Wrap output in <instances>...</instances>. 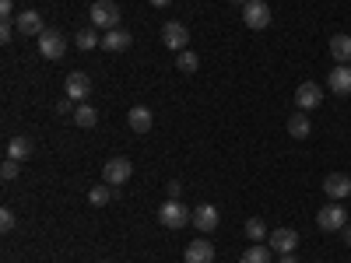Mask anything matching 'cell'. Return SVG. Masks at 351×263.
Here are the masks:
<instances>
[{"mask_svg":"<svg viewBox=\"0 0 351 263\" xmlns=\"http://www.w3.org/2000/svg\"><path fill=\"white\" fill-rule=\"evenodd\" d=\"M127 123H130V130H134V134H152L155 116H152V109H148V105H134V109L127 112Z\"/></svg>","mask_w":351,"mask_h":263,"instance_id":"7c38bea8","label":"cell"},{"mask_svg":"<svg viewBox=\"0 0 351 263\" xmlns=\"http://www.w3.org/2000/svg\"><path fill=\"white\" fill-rule=\"evenodd\" d=\"M14 221H18V218H14V211H11V208L0 211V228H4V231H11V228H14Z\"/></svg>","mask_w":351,"mask_h":263,"instance_id":"f1b7e54d","label":"cell"},{"mask_svg":"<svg viewBox=\"0 0 351 263\" xmlns=\"http://www.w3.org/2000/svg\"><path fill=\"white\" fill-rule=\"evenodd\" d=\"M14 18H4V25H0V42H11V36H14Z\"/></svg>","mask_w":351,"mask_h":263,"instance_id":"83f0119b","label":"cell"},{"mask_svg":"<svg viewBox=\"0 0 351 263\" xmlns=\"http://www.w3.org/2000/svg\"><path fill=\"white\" fill-rule=\"evenodd\" d=\"M39 53L46 56V60H60V56L67 53V42H64V36L56 32V28H46V32L39 36Z\"/></svg>","mask_w":351,"mask_h":263,"instance_id":"52a82bcc","label":"cell"},{"mask_svg":"<svg viewBox=\"0 0 351 263\" xmlns=\"http://www.w3.org/2000/svg\"><path fill=\"white\" fill-rule=\"evenodd\" d=\"M130 172H134V162H130V158H109V162L102 165V179H106L109 186H123V183L130 179Z\"/></svg>","mask_w":351,"mask_h":263,"instance_id":"3957f363","label":"cell"},{"mask_svg":"<svg viewBox=\"0 0 351 263\" xmlns=\"http://www.w3.org/2000/svg\"><path fill=\"white\" fill-rule=\"evenodd\" d=\"M28 155H32V140H28L25 134H14V137L8 140V158H18V162H25Z\"/></svg>","mask_w":351,"mask_h":263,"instance_id":"d6986e66","label":"cell"},{"mask_svg":"<svg viewBox=\"0 0 351 263\" xmlns=\"http://www.w3.org/2000/svg\"><path fill=\"white\" fill-rule=\"evenodd\" d=\"M130 32L127 28H109V32L102 36V49L106 53H123V49H130Z\"/></svg>","mask_w":351,"mask_h":263,"instance_id":"2e32d148","label":"cell"},{"mask_svg":"<svg viewBox=\"0 0 351 263\" xmlns=\"http://www.w3.org/2000/svg\"><path fill=\"white\" fill-rule=\"evenodd\" d=\"M324 193H327L330 200H344V197H351V175H344V172H330L327 179H324Z\"/></svg>","mask_w":351,"mask_h":263,"instance_id":"30bf717a","label":"cell"},{"mask_svg":"<svg viewBox=\"0 0 351 263\" xmlns=\"http://www.w3.org/2000/svg\"><path fill=\"white\" fill-rule=\"evenodd\" d=\"M190 218H193V211H186L180 200L162 203V211H158V221H162L165 228H183V225H190Z\"/></svg>","mask_w":351,"mask_h":263,"instance_id":"277c9868","label":"cell"},{"mask_svg":"<svg viewBox=\"0 0 351 263\" xmlns=\"http://www.w3.org/2000/svg\"><path fill=\"white\" fill-rule=\"evenodd\" d=\"M11 11H14V0H0V14L11 18Z\"/></svg>","mask_w":351,"mask_h":263,"instance_id":"1f68e13d","label":"cell"},{"mask_svg":"<svg viewBox=\"0 0 351 263\" xmlns=\"http://www.w3.org/2000/svg\"><path fill=\"white\" fill-rule=\"evenodd\" d=\"M239 263H271V246H263V242L246 246V253L239 256Z\"/></svg>","mask_w":351,"mask_h":263,"instance_id":"44dd1931","label":"cell"},{"mask_svg":"<svg viewBox=\"0 0 351 263\" xmlns=\"http://www.w3.org/2000/svg\"><path fill=\"white\" fill-rule=\"evenodd\" d=\"M14 25H18L21 36H36V39H39V36L46 32V25H43V14H39V11H21V14L14 18Z\"/></svg>","mask_w":351,"mask_h":263,"instance_id":"4fadbf2b","label":"cell"},{"mask_svg":"<svg viewBox=\"0 0 351 263\" xmlns=\"http://www.w3.org/2000/svg\"><path fill=\"white\" fill-rule=\"evenodd\" d=\"M330 56L337 64H351V36H330Z\"/></svg>","mask_w":351,"mask_h":263,"instance_id":"ac0fdd59","label":"cell"},{"mask_svg":"<svg viewBox=\"0 0 351 263\" xmlns=\"http://www.w3.org/2000/svg\"><path fill=\"white\" fill-rule=\"evenodd\" d=\"M109 183H102V186H92V190H88V200H92L95 203V208H106V203L112 200V190H106Z\"/></svg>","mask_w":351,"mask_h":263,"instance_id":"484cf974","label":"cell"},{"mask_svg":"<svg viewBox=\"0 0 351 263\" xmlns=\"http://www.w3.org/2000/svg\"><path fill=\"white\" fill-rule=\"evenodd\" d=\"M190 225L200 228V231H215V228H218V211L211 208V203H200V208H193Z\"/></svg>","mask_w":351,"mask_h":263,"instance_id":"e0dca14e","label":"cell"},{"mask_svg":"<svg viewBox=\"0 0 351 263\" xmlns=\"http://www.w3.org/2000/svg\"><path fill=\"white\" fill-rule=\"evenodd\" d=\"M74 123H77V127H84V130H92V127L99 123V112H95L92 105L77 102V105H74Z\"/></svg>","mask_w":351,"mask_h":263,"instance_id":"7402d4cb","label":"cell"},{"mask_svg":"<svg viewBox=\"0 0 351 263\" xmlns=\"http://www.w3.org/2000/svg\"><path fill=\"white\" fill-rule=\"evenodd\" d=\"M243 21H246V28H253V32L267 28L271 25V4H263V0H250V4L243 8Z\"/></svg>","mask_w":351,"mask_h":263,"instance_id":"5b68a950","label":"cell"},{"mask_svg":"<svg viewBox=\"0 0 351 263\" xmlns=\"http://www.w3.org/2000/svg\"><path fill=\"white\" fill-rule=\"evenodd\" d=\"M267 236H271V231H267V225H263V218H250L246 221V239L250 242H263Z\"/></svg>","mask_w":351,"mask_h":263,"instance_id":"cb8c5ba5","label":"cell"},{"mask_svg":"<svg viewBox=\"0 0 351 263\" xmlns=\"http://www.w3.org/2000/svg\"><path fill=\"white\" fill-rule=\"evenodd\" d=\"M281 263H299V260H295V256H291V253H285V256H281Z\"/></svg>","mask_w":351,"mask_h":263,"instance_id":"836d02e7","label":"cell"},{"mask_svg":"<svg viewBox=\"0 0 351 263\" xmlns=\"http://www.w3.org/2000/svg\"><path fill=\"white\" fill-rule=\"evenodd\" d=\"M232 4H243V8H246V4H250V0H232Z\"/></svg>","mask_w":351,"mask_h":263,"instance_id":"d590c367","label":"cell"},{"mask_svg":"<svg viewBox=\"0 0 351 263\" xmlns=\"http://www.w3.org/2000/svg\"><path fill=\"white\" fill-rule=\"evenodd\" d=\"M74 99H64V102H56V116H74Z\"/></svg>","mask_w":351,"mask_h":263,"instance_id":"f546056e","label":"cell"},{"mask_svg":"<svg viewBox=\"0 0 351 263\" xmlns=\"http://www.w3.org/2000/svg\"><path fill=\"white\" fill-rule=\"evenodd\" d=\"M327 84H330L334 95H351V64H337V67L330 71Z\"/></svg>","mask_w":351,"mask_h":263,"instance_id":"9a60e30c","label":"cell"},{"mask_svg":"<svg viewBox=\"0 0 351 263\" xmlns=\"http://www.w3.org/2000/svg\"><path fill=\"white\" fill-rule=\"evenodd\" d=\"M165 193H169V200H180V193H183V186H180V183H176V179H172V183L165 186Z\"/></svg>","mask_w":351,"mask_h":263,"instance_id":"4dcf8cb0","label":"cell"},{"mask_svg":"<svg viewBox=\"0 0 351 263\" xmlns=\"http://www.w3.org/2000/svg\"><path fill=\"white\" fill-rule=\"evenodd\" d=\"M152 4H155V8H165V4H172V0H152Z\"/></svg>","mask_w":351,"mask_h":263,"instance_id":"e575fe53","label":"cell"},{"mask_svg":"<svg viewBox=\"0 0 351 263\" xmlns=\"http://www.w3.org/2000/svg\"><path fill=\"white\" fill-rule=\"evenodd\" d=\"M92 28H120V8H116V0H95L92 4Z\"/></svg>","mask_w":351,"mask_h":263,"instance_id":"6da1fadb","label":"cell"},{"mask_svg":"<svg viewBox=\"0 0 351 263\" xmlns=\"http://www.w3.org/2000/svg\"><path fill=\"white\" fill-rule=\"evenodd\" d=\"M183 260H186V263H215V246H211L208 239H193V242L186 246Z\"/></svg>","mask_w":351,"mask_h":263,"instance_id":"5bb4252c","label":"cell"},{"mask_svg":"<svg viewBox=\"0 0 351 263\" xmlns=\"http://www.w3.org/2000/svg\"><path fill=\"white\" fill-rule=\"evenodd\" d=\"M316 225H319V231H341L348 225V211L341 203H327V208L316 214Z\"/></svg>","mask_w":351,"mask_h":263,"instance_id":"8992f818","label":"cell"},{"mask_svg":"<svg viewBox=\"0 0 351 263\" xmlns=\"http://www.w3.org/2000/svg\"><path fill=\"white\" fill-rule=\"evenodd\" d=\"M176 67H180L183 74H197V67H200V60H197V53H193V49H183L180 56H176Z\"/></svg>","mask_w":351,"mask_h":263,"instance_id":"d4e9b609","label":"cell"},{"mask_svg":"<svg viewBox=\"0 0 351 263\" xmlns=\"http://www.w3.org/2000/svg\"><path fill=\"white\" fill-rule=\"evenodd\" d=\"M162 46L183 53V49L190 46V28H186L183 21H165V25H162Z\"/></svg>","mask_w":351,"mask_h":263,"instance_id":"7a4b0ae2","label":"cell"},{"mask_svg":"<svg viewBox=\"0 0 351 263\" xmlns=\"http://www.w3.org/2000/svg\"><path fill=\"white\" fill-rule=\"evenodd\" d=\"M74 42H77V49H81V53L95 49V46H102V39H99V32H95V28H77Z\"/></svg>","mask_w":351,"mask_h":263,"instance_id":"603a6c76","label":"cell"},{"mask_svg":"<svg viewBox=\"0 0 351 263\" xmlns=\"http://www.w3.org/2000/svg\"><path fill=\"white\" fill-rule=\"evenodd\" d=\"M102 263H109V260H102Z\"/></svg>","mask_w":351,"mask_h":263,"instance_id":"8d00e7d4","label":"cell"},{"mask_svg":"<svg viewBox=\"0 0 351 263\" xmlns=\"http://www.w3.org/2000/svg\"><path fill=\"white\" fill-rule=\"evenodd\" d=\"M319 102H324V88H319L316 81H302V84L295 88V105H299L302 112L316 109Z\"/></svg>","mask_w":351,"mask_h":263,"instance_id":"9c48e42d","label":"cell"},{"mask_svg":"<svg viewBox=\"0 0 351 263\" xmlns=\"http://www.w3.org/2000/svg\"><path fill=\"white\" fill-rule=\"evenodd\" d=\"M64 88H67V99L84 102L88 95H92V77H88L84 71H71V74H67V81H64Z\"/></svg>","mask_w":351,"mask_h":263,"instance_id":"ba28073f","label":"cell"},{"mask_svg":"<svg viewBox=\"0 0 351 263\" xmlns=\"http://www.w3.org/2000/svg\"><path fill=\"white\" fill-rule=\"evenodd\" d=\"M18 168H21V165H18V158H8L4 165H0V175H4V183H11V179H14Z\"/></svg>","mask_w":351,"mask_h":263,"instance_id":"4316f807","label":"cell"},{"mask_svg":"<svg viewBox=\"0 0 351 263\" xmlns=\"http://www.w3.org/2000/svg\"><path fill=\"white\" fill-rule=\"evenodd\" d=\"M341 236H344V242L351 246V225H344V228H341Z\"/></svg>","mask_w":351,"mask_h":263,"instance_id":"d6a6232c","label":"cell"},{"mask_svg":"<svg viewBox=\"0 0 351 263\" xmlns=\"http://www.w3.org/2000/svg\"><path fill=\"white\" fill-rule=\"evenodd\" d=\"M288 134L295 137V140H306V137L313 134V127H309V120H306V112H302V109L288 120Z\"/></svg>","mask_w":351,"mask_h":263,"instance_id":"ffe728a7","label":"cell"},{"mask_svg":"<svg viewBox=\"0 0 351 263\" xmlns=\"http://www.w3.org/2000/svg\"><path fill=\"white\" fill-rule=\"evenodd\" d=\"M267 242L285 256V253H295V246H299V231L295 228H274L271 236H267Z\"/></svg>","mask_w":351,"mask_h":263,"instance_id":"8fae6325","label":"cell"}]
</instances>
